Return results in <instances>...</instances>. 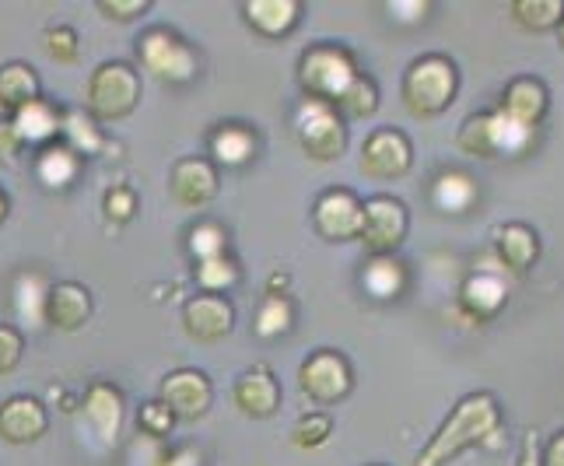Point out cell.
I'll use <instances>...</instances> for the list:
<instances>
[{
	"instance_id": "41",
	"label": "cell",
	"mask_w": 564,
	"mask_h": 466,
	"mask_svg": "<svg viewBox=\"0 0 564 466\" xmlns=\"http://www.w3.org/2000/svg\"><path fill=\"white\" fill-rule=\"evenodd\" d=\"M22 138H18V130H14V123L11 120H0V162H14L18 154H22Z\"/></svg>"
},
{
	"instance_id": "28",
	"label": "cell",
	"mask_w": 564,
	"mask_h": 466,
	"mask_svg": "<svg viewBox=\"0 0 564 466\" xmlns=\"http://www.w3.org/2000/svg\"><path fill=\"white\" fill-rule=\"evenodd\" d=\"M39 99V74L29 64H4L0 67V109L18 112Z\"/></svg>"
},
{
	"instance_id": "11",
	"label": "cell",
	"mask_w": 564,
	"mask_h": 466,
	"mask_svg": "<svg viewBox=\"0 0 564 466\" xmlns=\"http://www.w3.org/2000/svg\"><path fill=\"white\" fill-rule=\"evenodd\" d=\"M361 210L365 201L351 189H326L313 207L316 231L329 242H351L361 236Z\"/></svg>"
},
{
	"instance_id": "34",
	"label": "cell",
	"mask_w": 564,
	"mask_h": 466,
	"mask_svg": "<svg viewBox=\"0 0 564 466\" xmlns=\"http://www.w3.org/2000/svg\"><path fill=\"white\" fill-rule=\"evenodd\" d=\"M334 435V418L326 411H313L295 421V429H291V442L299 445V449H319L323 442H329Z\"/></svg>"
},
{
	"instance_id": "22",
	"label": "cell",
	"mask_w": 564,
	"mask_h": 466,
	"mask_svg": "<svg viewBox=\"0 0 564 466\" xmlns=\"http://www.w3.org/2000/svg\"><path fill=\"white\" fill-rule=\"evenodd\" d=\"M236 403L246 418H270L281 407V386L267 368H252L236 382Z\"/></svg>"
},
{
	"instance_id": "8",
	"label": "cell",
	"mask_w": 564,
	"mask_h": 466,
	"mask_svg": "<svg viewBox=\"0 0 564 466\" xmlns=\"http://www.w3.org/2000/svg\"><path fill=\"white\" fill-rule=\"evenodd\" d=\"M406 228H411V215H406L403 201L372 197V201H365V210H361L358 242L365 246L368 257H393L406 239Z\"/></svg>"
},
{
	"instance_id": "17",
	"label": "cell",
	"mask_w": 564,
	"mask_h": 466,
	"mask_svg": "<svg viewBox=\"0 0 564 466\" xmlns=\"http://www.w3.org/2000/svg\"><path fill=\"white\" fill-rule=\"evenodd\" d=\"M495 257L505 274H530L540 260V236L522 221H509L495 228Z\"/></svg>"
},
{
	"instance_id": "32",
	"label": "cell",
	"mask_w": 564,
	"mask_h": 466,
	"mask_svg": "<svg viewBox=\"0 0 564 466\" xmlns=\"http://www.w3.org/2000/svg\"><path fill=\"white\" fill-rule=\"evenodd\" d=\"M242 278L239 263L228 257V252H221V257H210V260H200L197 263V281L200 288L207 291V295H218V291H228L236 288Z\"/></svg>"
},
{
	"instance_id": "20",
	"label": "cell",
	"mask_w": 564,
	"mask_h": 466,
	"mask_svg": "<svg viewBox=\"0 0 564 466\" xmlns=\"http://www.w3.org/2000/svg\"><path fill=\"white\" fill-rule=\"evenodd\" d=\"M85 418L102 442H116L123 429V397L109 382H95L85 393Z\"/></svg>"
},
{
	"instance_id": "5",
	"label": "cell",
	"mask_w": 564,
	"mask_h": 466,
	"mask_svg": "<svg viewBox=\"0 0 564 466\" xmlns=\"http://www.w3.org/2000/svg\"><path fill=\"white\" fill-rule=\"evenodd\" d=\"M358 74L361 71L355 64V56L334 43L308 46L299 61V85L305 88V99H319L329 106L340 99Z\"/></svg>"
},
{
	"instance_id": "16",
	"label": "cell",
	"mask_w": 564,
	"mask_h": 466,
	"mask_svg": "<svg viewBox=\"0 0 564 466\" xmlns=\"http://www.w3.org/2000/svg\"><path fill=\"white\" fill-rule=\"evenodd\" d=\"M218 169L207 159H180L172 165L169 193L180 207H207L218 197Z\"/></svg>"
},
{
	"instance_id": "7",
	"label": "cell",
	"mask_w": 564,
	"mask_h": 466,
	"mask_svg": "<svg viewBox=\"0 0 564 466\" xmlns=\"http://www.w3.org/2000/svg\"><path fill=\"white\" fill-rule=\"evenodd\" d=\"M138 56L148 74H154L165 85H186L197 77V53H193L176 32L169 29H151L141 43H138Z\"/></svg>"
},
{
	"instance_id": "25",
	"label": "cell",
	"mask_w": 564,
	"mask_h": 466,
	"mask_svg": "<svg viewBox=\"0 0 564 466\" xmlns=\"http://www.w3.org/2000/svg\"><path fill=\"white\" fill-rule=\"evenodd\" d=\"M242 11H246V22L260 35H270V39L288 35L302 18L299 0H249Z\"/></svg>"
},
{
	"instance_id": "46",
	"label": "cell",
	"mask_w": 564,
	"mask_h": 466,
	"mask_svg": "<svg viewBox=\"0 0 564 466\" xmlns=\"http://www.w3.org/2000/svg\"><path fill=\"white\" fill-rule=\"evenodd\" d=\"M284 288H288V274H270L267 295H284Z\"/></svg>"
},
{
	"instance_id": "43",
	"label": "cell",
	"mask_w": 564,
	"mask_h": 466,
	"mask_svg": "<svg viewBox=\"0 0 564 466\" xmlns=\"http://www.w3.org/2000/svg\"><path fill=\"white\" fill-rule=\"evenodd\" d=\"M389 11H393L397 22H421V18L432 11V4H424V0L417 4V0H414V4H389Z\"/></svg>"
},
{
	"instance_id": "35",
	"label": "cell",
	"mask_w": 564,
	"mask_h": 466,
	"mask_svg": "<svg viewBox=\"0 0 564 466\" xmlns=\"http://www.w3.org/2000/svg\"><path fill=\"white\" fill-rule=\"evenodd\" d=\"M189 252L200 260H210V257H221V252H228V236H225V228L221 225H214V221H204L189 231Z\"/></svg>"
},
{
	"instance_id": "48",
	"label": "cell",
	"mask_w": 564,
	"mask_h": 466,
	"mask_svg": "<svg viewBox=\"0 0 564 466\" xmlns=\"http://www.w3.org/2000/svg\"><path fill=\"white\" fill-rule=\"evenodd\" d=\"M557 43H561V50H564V18H561V25H557Z\"/></svg>"
},
{
	"instance_id": "42",
	"label": "cell",
	"mask_w": 564,
	"mask_h": 466,
	"mask_svg": "<svg viewBox=\"0 0 564 466\" xmlns=\"http://www.w3.org/2000/svg\"><path fill=\"white\" fill-rule=\"evenodd\" d=\"M516 466H543L540 463V435L530 429L527 435H522V445H519V459Z\"/></svg>"
},
{
	"instance_id": "45",
	"label": "cell",
	"mask_w": 564,
	"mask_h": 466,
	"mask_svg": "<svg viewBox=\"0 0 564 466\" xmlns=\"http://www.w3.org/2000/svg\"><path fill=\"white\" fill-rule=\"evenodd\" d=\"M162 466H200V453H180V456H172Z\"/></svg>"
},
{
	"instance_id": "26",
	"label": "cell",
	"mask_w": 564,
	"mask_h": 466,
	"mask_svg": "<svg viewBox=\"0 0 564 466\" xmlns=\"http://www.w3.org/2000/svg\"><path fill=\"white\" fill-rule=\"evenodd\" d=\"M82 172V154H74L64 141L46 144L35 159V176L46 189H67Z\"/></svg>"
},
{
	"instance_id": "30",
	"label": "cell",
	"mask_w": 564,
	"mask_h": 466,
	"mask_svg": "<svg viewBox=\"0 0 564 466\" xmlns=\"http://www.w3.org/2000/svg\"><path fill=\"white\" fill-rule=\"evenodd\" d=\"M509 14L527 32H557L564 18V0H512Z\"/></svg>"
},
{
	"instance_id": "44",
	"label": "cell",
	"mask_w": 564,
	"mask_h": 466,
	"mask_svg": "<svg viewBox=\"0 0 564 466\" xmlns=\"http://www.w3.org/2000/svg\"><path fill=\"white\" fill-rule=\"evenodd\" d=\"M540 463H543V466H564V432L551 435V442L543 445Z\"/></svg>"
},
{
	"instance_id": "15",
	"label": "cell",
	"mask_w": 564,
	"mask_h": 466,
	"mask_svg": "<svg viewBox=\"0 0 564 466\" xmlns=\"http://www.w3.org/2000/svg\"><path fill=\"white\" fill-rule=\"evenodd\" d=\"M505 305H509V284H505L501 267H480L459 288V308L477 323H491Z\"/></svg>"
},
{
	"instance_id": "31",
	"label": "cell",
	"mask_w": 564,
	"mask_h": 466,
	"mask_svg": "<svg viewBox=\"0 0 564 466\" xmlns=\"http://www.w3.org/2000/svg\"><path fill=\"white\" fill-rule=\"evenodd\" d=\"M334 109L344 116V120H368V116H376L379 109V88L368 74H358L347 91L334 102Z\"/></svg>"
},
{
	"instance_id": "1",
	"label": "cell",
	"mask_w": 564,
	"mask_h": 466,
	"mask_svg": "<svg viewBox=\"0 0 564 466\" xmlns=\"http://www.w3.org/2000/svg\"><path fill=\"white\" fill-rule=\"evenodd\" d=\"M501 435V407L491 393H466L453 414L442 421V429L427 438L414 466H449L459 453L474 445L495 442Z\"/></svg>"
},
{
	"instance_id": "23",
	"label": "cell",
	"mask_w": 564,
	"mask_h": 466,
	"mask_svg": "<svg viewBox=\"0 0 564 466\" xmlns=\"http://www.w3.org/2000/svg\"><path fill=\"white\" fill-rule=\"evenodd\" d=\"M61 116H64L61 109L39 95L35 102H29L25 109H18L11 116V123L18 130V138H22V144H43L46 148L61 138Z\"/></svg>"
},
{
	"instance_id": "33",
	"label": "cell",
	"mask_w": 564,
	"mask_h": 466,
	"mask_svg": "<svg viewBox=\"0 0 564 466\" xmlns=\"http://www.w3.org/2000/svg\"><path fill=\"white\" fill-rule=\"evenodd\" d=\"M291 319H295V313H291V302L284 295H267L263 305H260V313H257V334L263 340H274V337L288 334Z\"/></svg>"
},
{
	"instance_id": "19",
	"label": "cell",
	"mask_w": 564,
	"mask_h": 466,
	"mask_svg": "<svg viewBox=\"0 0 564 466\" xmlns=\"http://www.w3.org/2000/svg\"><path fill=\"white\" fill-rule=\"evenodd\" d=\"M43 319L53 329H64V334L82 329L91 319V295H88V288L74 284V281L53 284L46 291V313H43Z\"/></svg>"
},
{
	"instance_id": "18",
	"label": "cell",
	"mask_w": 564,
	"mask_h": 466,
	"mask_svg": "<svg viewBox=\"0 0 564 466\" xmlns=\"http://www.w3.org/2000/svg\"><path fill=\"white\" fill-rule=\"evenodd\" d=\"M50 429L46 407L35 397H11L8 403H0V438L11 445H29L39 442Z\"/></svg>"
},
{
	"instance_id": "13",
	"label": "cell",
	"mask_w": 564,
	"mask_h": 466,
	"mask_svg": "<svg viewBox=\"0 0 564 466\" xmlns=\"http://www.w3.org/2000/svg\"><path fill=\"white\" fill-rule=\"evenodd\" d=\"M231 326H236V308L225 295H193L186 305H183V329L189 340L197 344H218L231 334Z\"/></svg>"
},
{
	"instance_id": "36",
	"label": "cell",
	"mask_w": 564,
	"mask_h": 466,
	"mask_svg": "<svg viewBox=\"0 0 564 466\" xmlns=\"http://www.w3.org/2000/svg\"><path fill=\"white\" fill-rule=\"evenodd\" d=\"M102 207H106V218L112 225H127L133 215H138V193H133L130 186H112V189H106Z\"/></svg>"
},
{
	"instance_id": "24",
	"label": "cell",
	"mask_w": 564,
	"mask_h": 466,
	"mask_svg": "<svg viewBox=\"0 0 564 466\" xmlns=\"http://www.w3.org/2000/svg\"><path fill=\"white\" fill-rule=\"evenodd\" d=\"M210 154L225 169H242L257 159V133L246 123H221L210 133Z\"/></svg>"
},
{
	"instance_id": "6",
	"label": "cell",
	"mask_w": 564,
	"mask_h": 466,
	"mask_svg": "<svg viewBox=\"0 0 564 466\" xmlns=\"http://www.w3.org/2000/svg\"><path fill=\"white\" fill-rule=\"evenodd\" d=\"M295 138L313 162H337L347 151V123L329 102L305 99L295 112Z\"/></svg>"
},
{
	"instance_id": "37",
	"label": "cell",
	"mask_w": 564,
	"mask_h": 466,
	"mask_svg": "<svg viewBox=\"0 0 564 466\" xmlns=\"http://www.w3.org/2000/svg\"><path fill=\"white\" fill-rule=\"evenodd\" d=\"M46 53L53 56L56 64H74L77 53H82V43H77V32L67 25L46 29Z\"/></svg>"
},
{
	"instance_id": "4",
	"label": "cell",
	"mask_w": 564,
	"mask_h": 466,
	"mask_svg": "<svg viewBox=\"0 0 564 466\" xmlns=\"http://www.w3.org/2000/svg\"><path fill=\"white\" fill-rule=\"evenodd\" d=\"M88 116L95 123H120L141 106V77L130 64L112 61L95 67L85 88Z\"/></svg>"
},
{
	"instance_id": "3",
	"label": "cell",
	"mask_w": 564,
	"mask_h": 466,
	"mask_svg": "<svg viewBox=\"0 0 564 466\" xmlns=\"http://www.w3.org/2000/svg\"><path fill=\"white\" fill-rule=\"evenodd\" d=\"M536 133L540 130L519 127L509 120V116H501L498 109H488V112L466 116L456 133V144H459V151L474 154V159H484V162L522 159V154H530L536 148Z\"/></svg>"
},
{
	"instance_id": "39",
	"label": "cell",
	"mask_w": 564,
	"mask_h": 466,
	"mask_svg": "<svg viewBox=\"0 0 564 466\" xmlns=\"http://www.w3.org/2000/svg\"><path fill=\"white\" fill-rule=\"evenodd\" d=\"M172 424H176V418H172V411L162 403V400H151L141 407V429L154 438H165L172 432Z\"/></svg>"
},
{
	"instance_id": "21",
	"label": "cell",
	"mask_w": 564,
	"mask_h": 466,
	"mask_svg": "<svg viewBox=\"0 0 564 466\" xmlns=\"http://www.w3.org/2000/svg\"><path fill=\"white\" fill-rule=\"evenodd\" d=\"M480 201V186L470 172H459V169H445L435 176L432 183V204L438 215H466V210H474V204Z\"/></svg>"
},
{
	"instance_id": "2",
	"label": "cell",
	"mask_w": 564,
	"mask_h": 466,
	"mask_svg": "<svg viewBox=\"0 0 564 466\" xmlns=\"http://www.w3.org/2000/svg\"><path fill=\"white\" fill-rule=\"evenodd\" d=\"M456 91H459V71L449 56L442 53H427L417 56V61L406 67L403 74V106L417 120H435L445 109L456 102Z\"/></svg>"
},
{
	"instance_id": "10",
	"label": "cell",
	"mask_w": 564,
	"mask_h": 466,
	"mask_svg": "<svg viewBox=\"0 0 564 466\" xmlns=\"http://www.w3.org/2000/svg\"><path fill=\"white\" fill-rule=\"evenodd\" d=\"M411 165H414V144L403 130L379 127L365 138V144H361V172L365 176L389 183V180L406 176Z\"/></svg>"
},
{
	"instance_id": "9",
	"label": "cell",
	"mask_w": 564,
	"mask_h": 466,
	"mask_svg": "<svg viewBox=\"0 0 564 466\" xmlns=\"http://www.w3.org/2000/svg\"><path fill=\"white\" fill-rule=\"evenodd\" d=\"M299 386L313 403L334 407V403L347 400V393L355 390V376H351V365H347V358L340 351L323 347V351H313L302 361Z\"/></svg>"
},
{
	"instance_id": "40",
	"label": "cell",
	"mask_w": 564,
	"mask_h": 466,
	"mask_svg": "<svg viewBox=\"0 0 564 466\" xmlns=\"http://www.w3.org/2000/svg\"><path fill=\"white\" fill-rule=\"evenodd\" d=\"M148 0H99V11L106 18H116V22H133V18L148 14Z\"/></svg>"
},
{
	"instance_id": "47",
	"label": "cell",
	"mask_w": 564,
	"mask_h": 466,
	"mask_svg": "<svg viewBox=\"0 0 564 466\" xmlns=\"http://www.w3.org/2000/svg\"><path fill=\"white\" fill-rule=\"evenodd\" d=\"M4 218H8V197L0 193V225H4Z\"/></svg>"
},
{
	"instance_id": "14",
	"label": "cell",
	"mask_w": 564,
	"mask_h": 466,
	"mask_svg": "<svg viewBox=\"0 0 564 466\" xmlns=\"http://www.w3.org/2000/svg\"><path fill=\"white\" fill-rule=\"evenodd\" d=\"M495 109L501 116H509V120L519 123V127L540 130V123L547 120V112H551V91H547V85L540 82V77L522 74V77H512V82L505 85Z\"/></svg>"
},
{
	"instance_id": "38",
	"label": "cell",
	"mask_w": 564,
	"mask_h": 466,
	"mask_svg": "<svg viewBox=\"0 0 564 466\" xmlns=\"http://www.w3.org/2000/svg\"><path fill=\"white\" fill-rule=\"evenodd\" d=\"M25 355V337L11 323H0V376L14 372Z\"/></svg>"
},
{
	"instance_id": "29",
	"label": "cell",
	"mask_w": 564,
	"mask_h": 466,
	"mask_svg": "<svg viewBox=\"0 0 564 466\" xmlns=\"http://www.w3.org/2000/svg\"><path fill=\"white\" fill-rule=\"evenodd\" d=\"M61 138H64V144L74 154H82V159H85V154H102V148H106V138H102L99 123H95L85 109H64V116H61Z\"/></svg>"
},
{
	"instance_id": "27",
	"label": "cell",
	"mask_w": 564,
	"mask_h": 466,
	"mask_svg": "<svg viewBox=\"0 0 564 466\" xmlns=\"http://www.w3.org/2000/svg\"><path fill=\"white\" fill-rule=\"evenodd\" d=\"M361 288L376 302H393L406 291V270L397 257H372L361 270Z\"/></svg>"
},
{
	"instance_id": "12",
	"label": "cell",
	"mask_w": 564,
	"mask_h": 466,
	"mask_svg": "<svg viewBox=\"0 0 564 466\" xmlns=\"http://www.w3.org/2000/svg\"><path fill=\"white\" fill-rule=\"evenodd\" d=\"M172 418L180 421H197L210 411L214 400V386L210 379L200 372V368H180V372H169L162 379V397H159Z\"/></svg>"
}]
</instances>
